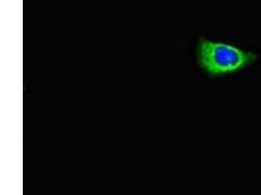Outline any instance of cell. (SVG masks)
<instances>
[{"instance_id": "cell-1", "label": "cell", "mask_w": 261, "mask_h": 195, "mask_svg": "<svg viewBox=\"0 0 261 195\" xmlns=\"http://www.w3.org/2000/svg\"><path fill=\"white\" fill-rule=\"evenodd\" d=\"M197 55L200 67L214 78L236 73L253 64L257 59L255 53L204 38L199 40Z\"/></svg>"}]
</instances>
